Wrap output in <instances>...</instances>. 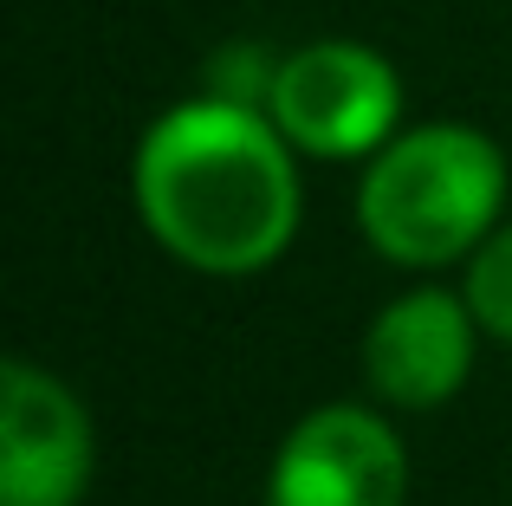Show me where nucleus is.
Returning a JSON list of instances; mask_svg holds the SVG:
<instances>
[{
    "label": "nucleus",
    "mask_w": 512,
    "mask_h": 506,
    "mask_svg": "<svg viewBox=\"0 0 512 506\" xmlns=\"http://www.w3.org/2000/svg\"><path fill=\"white\" fill-rule=\"evenodd\" d=\"M480 318L467 292L409 286L363 331V377L389 409H441L474 370Z\"/></svg>",
    "instance_id": "nucleus-6"
},
{
    "label": "nucleus",
    "mask_w": 512,
    "mask_h": 506,
    "mask_svg": "<svg viewBox=\"0 0 512 506\" xmlns=\"http://www.w3.org/2000/svg\"><path fill=\"white\" fill-rule=\"evenodd\" d=\"M402 435L363 403H325L286 429L266 468V506H402Z\"/></svg>",
    "instance_id": "nucleus-4"
},
{
    "label": "nucleus",
    "mask_w": 512,
    "mask_h": 506,
    "mask_svg": "<svg viewBox=\"0 0 512 506\" xmlns=\"http://www.w3.org/2000/svg\"><path fill=\"white\" fill-rule=\"evenodd\" d=\"M266 111L299 156L357 163L402 130V72L363 39H312L279 59Z\"/></svg>",
    "instance_id": "nucleus-3"
},
{
    "label": "nucleus",
    "mask_w": 512,
    "mask_h": 506,
    "mask_svg": "<svg viewBox=\"0 0 512 506\" xmlns=\"http://www.w3.org/2000/svg\"><path fill=\"white\" fill-rule=\"evenodd\" d=\"M467 305L487 338L512 344V221H500L467 260Z\"/></svg>",
    "instance_id": "nucleus-7"
},
{
    "label": "nucleus",
    "mask_w": 512,
    "mask_h": 506,
    "mask_svg": "<svg viewBox=\"0 0 512 506\" xmlns=\"http://www.w3.org/2000/svg\"><path fill=\"white\" fill-rule=\"evenodd\" d=\"M130 202L150 241L214 279L266 273L299 234V150L273 111L234 98H182L137 137Z\"/></svg>",
    "instance_id": "nucleus-1"
},
{
    "label": "nucleus",
    "mask_w": 512,
    "mask_h": 506,
    "mask_svg": "<svg viewBox=\"0 0 512 506\" xmlns=\"http://www.w3.org/2000/svg\"><path fill=\"white\" fill-rule=\"evenodd\" d=\"M273 78H279V59L266 46H221L208 59V91L214 98H234V104H260L266 111Z\"/></svg>",
    "instance_id": "nucleus-8"
},
{
    "label": "nucleus",
    "mask_w": 512,
    "mask_h": 506,
    "mask_svg": "<svg viewBox=\"0 0 512 506\" xmlns=\"http://www.w3.org/2000/svg\"><path fill=\"white\" fill-rule=\"evenodd\" d=\"M506 150L474 124H415L396 130L363 163L357 228L389 266L435 273L474 260V247L506 215Z\"/></svg>",
    "instance_id": "nucleus-2"
},
{
    "label": "nucleus",
    "mask_w": 512,
    "mask_h": 506,
    "mask_svg": "<svg viewBox=\"0 0 512 506\" xmlns=\"http://www.w3.org/2000/svg\"><path fill=\"white\" fill-rule=\"evenodd\" d=\"M98 474L91 409L52 370L0 364V506H78Z\"/></svg>",
    "instance_id": "nucleus-5"
}]
</instances>
